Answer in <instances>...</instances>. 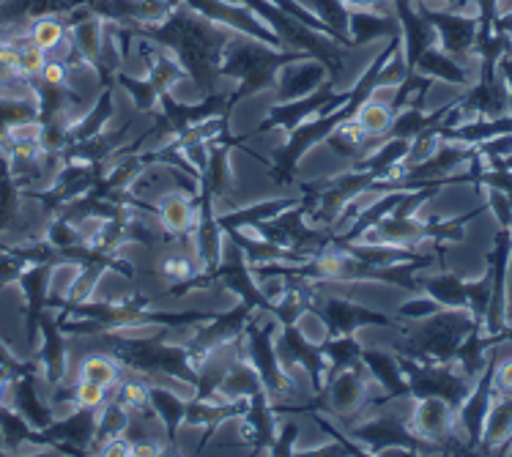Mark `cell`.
Wrapping results in <instances>:
<instances>
[{"label": "cell", "instance_id": "8992f818", "mask_svg": "<svg viewBox=\"0 0 512 457\" xmlns=\"http://www.w3.org/2000/svg\"><path fill=\"white\" fill-rule=\"evenodd\" d=\"M69 42L74 44V50L83 55L85 61H96L102 50H105V33H102V25L96 20H85L80 25H74Z\"/></svg>", "mask_w": 512, "mask_h": 457}, {"label": "cell", "instance_id": "8fae6325", "mask_svg": "<svg viewBox=\"0 0 512 457\" xmlns=\"http://www.w3.org/2000/svg\"><path fill=\"white\" fill-rule=\"evenodd\" d=\"M496 395H510L512 397V354L496 359L493 367V386Z\"/></svg>", "mask_w": 512, "mask_h": 457}, {"label": "cell", "instance_id": "30bf717a", "mask_svg": "<svg viewBox=\"0 0 512 457\" xmlns=\"http://www.w3.org/2000/svg\"><path fill=\"white\" fill-rule=\"evenodd\" d=\"M44 88H66L69 85V63L58 58H47L42 74H39Z\"/></svg>", "mask_w": 512, "mask_h": 457}, {"label": "cell", "instance_id": "3957f363", "mask_svg": "<svg viewBox=\"0 0 512 457\" xmlns=\"http://www.w3.org/2000/svg\"><path fill=\"white\" fill-rule=\"evenodd\" d=\"M367 400V386L365 381H359L356 375L345 373L340 375L332 386V408L340 414H356L362 411Z\"/></svg>", "mask_w": 512, "mask_h": 457}, {"label": "cell", "instance_id": "9c48e42d", "mask_svg": "<svg viewBox=\"0 0 512 457\" xmlns=\"http://www.w3.org/2000/svg\"><path fill=\"white\" fill-rule=\"evenodd\" d=\"M77 277H80V266H72V263L55 266L53 274H50V293L53 296H72Z\"/></svg>", "mask_w": 512, "mask_h": 457}, {"label": "cell", "instance_id": "277c9868", "mask_svg": "<svg viewBox=\"0 0 512 457\" xmlns=\"http://www.w3.org/2000/svg\"><path fill=\"white\" fill-rule=\"evenodd\" d=\"M28 42L36 44L39 50L50 55V52L63 50L69 44V31H66V25L58 17H39L28 28Z\"/></svg>", "mask_w": 512, "mask_h": 457}, {"label": "cell", "instance_id": "52a82bcc", "mask_svg": "<svg viewBox=\"0 0 512 457\" xmlns=\"http://www.w3.org/2000/svg\"><path fill=\"white\" fill-rule=\"evenodd\" d=\"M72 400L77 403L80 411H96V408H102L107 400H110V389H107V386L94 384V381H83V378H77V381H74Z\"/></svg>", "mask_w": 512, "mask_h": 457}, {"label": "cell", "instance_id": "7a4b0ae2", "mask_svg": "<svg viewBox=\"0 0 512 457\" xmlns=\"http://www.w3.org/2000/svg\"><path fill=\"white\" fill-rule=\"evenodd\" d=\"M351 121H354L356 129L365 137H381L387 135V132H395L398 113H395V107H389V104L367 99L365 104H359V110H356V115Z\"/></svg>", "mask_w": 512, "mask_h": 457}, {"label": "cell", "instance_id": "5b68a950", "mask_svg": "<svg viewBox=\"0 0 512 457\" xmlns=\"http://www.w3.org/2000/svg\"><path fill=\"white\" fill-rule=\"evenodd\" d=\"M77 378L113 389L121 381V367L115 364V359H110L105 354H88L83 362L77 364Z\"/></svg>", "mask_w": 512, "mask_h": 457}, {"label": "cell", "instance_id": "5bb4252c", "mask_svg": "<svg viewBox=\"0 0 512 457\" xmlns=\"http://www.w3.org/2000/svg\"><path fill=\"white\" fill-rule=\"evenodd\" d=\"M3 397H6V381L0 378V406H3Z\"/></svg>", "mask_w": 512, "mask_h": 457}, {"label": "cell", "instance_id": "4fadbf2b", "mask_svg": "<svg viewBox=\"0 0 512 457\" xmlns=\"http://www.w3.org/2000/svg\"><path fill=\"white\" fill-rule=\"evenodd\" d=\"M162 449L154 444V441H137V444H132V455H140V457H154L159 455Z\"/></svg>", "mask_w": 512, "mask_h": 457}, {"label": "cell", "instance_id": "ba28073f", "mask_svg": "<svg viewBox=\"0 0 512 457\" xmlns=\"http://www.w3.org/2000/svg\"><path fill=\"white\" fill-rule=\"evenodd\" d=\"M47 63V52L39 50L36 44L25 42L20 44V63H17V77L22 80H31V77H39Z\"/></svg>", "mask_w": 512, "mask_h": 457}, {"label": "cell", "instance_id": "7c38bea8", "mask_svg": "<svg viewBox=\"0 0 512 457\" xmlns=\"http://www.w3.org/2000/svg\"><path fill=\"white\" fill-rule=\"evenodd\" d=\"M299 334H302L307 343H321L326 334V326L321 323L318 315L307 312V315H302V321H299Z\"/></svg>", "mask_w": 512, "mask_h": 457}, {"label": "cell", "instance_id": "6da1fadb", "mask_svg": "<svg viewBox=\"0 0 512 457\" xmlns=\"http://www.w3.org/2000/svg\"><path fill=\"white\" fill-rule=\"evenodd\" d=\"M157 219L162 230H168L173 236H181L187 230L195 228V219H198V208L189 203L184 192L168 189L162 198L157 200Z\"/></svg>", "mask_w": 512, "mask_h": 457}]
</instances>
